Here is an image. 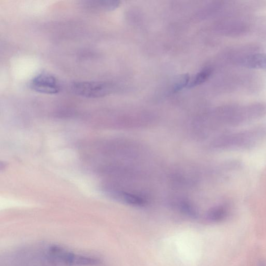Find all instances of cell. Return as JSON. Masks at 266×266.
Instances as JSON below:
<instances>
[{
  "label": "cell",
  "instance_id": "1",
  "mask_svg": "<svg viewBox=\"0 0 266 266\" xmlns=\"http://www.w3.org/2000/svg\"><path fill=\"white\" fill-rule=\"evenodd\" d=\"M48 258L52 262L69 266H94L100 263L97 258L73 253L56 246L49 248Z\"/></svg>",
  "mask_w": 266,
  "mask_h": 266
},
{
  "label": "cell",
  "instance_id": "2",
  "mask_svg": "<svg viewBox=\"0 0 266 266\" xmlns=\"http://www.w3.org/2000/svg\"><path fill=\"white\" fill-rule=\"evenodd\" d=\"M112 86L103 82L81 81L73 83L72 91L80 97L86 98H100L108 95Z\"/></svg>",
  "mask_w": 266,
  "mask_h": 266
},
{
  "label": "cell",
  "instance_id": "3",
  "mask_svg": "<svg viewBox=\"0 0 266 266\" xmlns=\"http://www.w3.org/2000/svg\"><path fill=\"white\" fill-rule=\"evenodd\" d=\"M30 87L37 92L47 94H57L60 88L56 79L47 73H41L33 78Z\"/></svg>",
  "mask_w": 266,
  "mask_h": 266
},
{
  "label": "cell",
  "instance_id": "4",
  "mask_svg": "<svg viewBox=\"0 0 266 266\" xmlns=\"http://www.w3.org/2000/svg\"><path fill=\"white\" fill-rule=\"evenodd\" d=\"M238 66L253 68L266 69V54L259 52L241 53L232 58Z\"/></svg>",
  "mask_w": 266,
  "mask_h": 266
},
{
  "label": "cell",
  "instance_id": "5",
  "mask_svg": "<svg viewBox=\"0 0 266 266\" xmlns=\"http://www.w3.org/2000/svg\"><path fill=\"white\" fill-rule=\"evenodd\" d=\"M86 8L98 10H110L116 8L119 5L118 1H87L82 4Z\"/></svg>",
  "mask_w": 266,
  "mask_h": 266
},
{
  "label": "cell",
  "instance_id": "6",
  "mask_svg": "<svg viewBox=\"0 0 266 266\" xmlns=\"http://www.w3.org/2000/svg\"><path fill=\"white\" fill-rule=\"evenodd\" d=\"M227 216V210L223 206L211 208L207 213L208 220L212 222H218L224 220Z\"/></svg>",
  "mask_w": 266,
  "mask_h": 266
},
{
  "label": "cell",
  "instance_id": "7",
  "mask_svg": "<svg viewBox=\"0 0 266 266\" xmlns=\"http://www.w3.org/2000/svg\"><path fill=\"white\" fill-rule=\"evenodd\" d=\"M178 208L181 212L191 218H196L198 215V212L196 207L191 202L188 200H180L178 204Z\"/></svg>",
  "mask_w": 266,
  "mask_h": 266
},
{
  "label": "cell",
  "instance_id": "8",
  "mask_svg": "<svg viewBox=\"0 0 266 266\" xmlns=\"http://www.w3.org/2000/svg\"><path fill=\"white\" fill-rule=\"evenodd\" d=\"M120 197L125 203L133 206H142L146 203V200L142 196L137 194L129 193H119Z\"/></svg>",
  "mask_w": 266,
  "mask_h": 266
},
{
  "label": "cell",
  "instance_id": "9",
  "mask_svg": "<svg viewBox=\"0 0 266 266\" xmlns=\"http://www.w3.org/2000/svg\"><path fill=\"white\" fill-rule=\"evenodd\" d=\"M212 69L210 68H205L199 72L194 79L188 84L189 87H194L204 83L210 77Z\"/></svg>",
  "mask_w": 266,
  "mask_h": 266
},
{
  "label": "cell",
  "instance_id": "10",
  "mask_svg": "<svg viewBox=\"0 0 266 266\" xmlns=\"http://www.w3.org/2000/svg\"><path fill=\"white\" fill-rule=\"evenodd\" d=\"M189 77L188 75H184L176 82L174 90L175 92L182 90L189 84Z\"/></svg>",
  "mask_w": 266,
  "mask_h": 266
},
{
  "label": "cell",
  "instance_id": "11",
  "mask_svg": "<svg viewBox=\"0 0 266 266\" xmlns=\"http://www.w3.org/2000/svg\"><path fill=\"white\" fill-rule=\"evenodd\" d=\"M260 266H266L265 264L263 262H261L260 264Z\"/></svg>",
  "mask_w": 266,
  "mask_h": 266
}]
</instances>
